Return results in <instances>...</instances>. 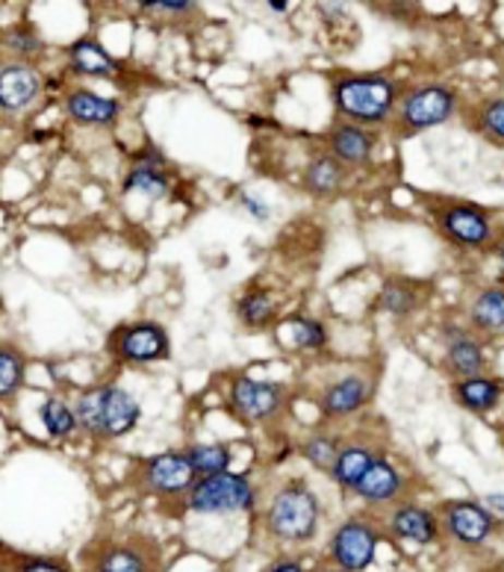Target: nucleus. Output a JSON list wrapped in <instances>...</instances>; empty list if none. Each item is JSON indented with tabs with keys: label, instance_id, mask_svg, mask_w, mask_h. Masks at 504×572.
<instances>
[{
	"label": "nucleus",
	"instance_id": "nucleus-1",
	"mask_svg": "<svg viewBox=\"0 0 504 572\" xmlns=\"http://www.w3.org/2000/svg\"><path fill=\"white\" fill-rule=\"evenodd\" d=\"M139 402L128 390L116 384L95 386L89 393H83L74 405L77 428L83 434L95 440H119L130 434L139 422Z\"/></svg>",
	"mask_w": 504,
	"mask_h": 572
},
{
	"label": "nucleus",
	"instance_id": "nucleus-2",
	"mask_svg": "<svg viewBox=\"0 0 504 572\" xmlns=\"http://www.w3.org/2000/svg\"><path fill=\"white\" fill-rule=\"evenodd\" d=\"M396 80L384 74H351L334 83V107L348 124H381L396 112Z\"/></svg>",
	"mask_w": 504,
	"mask_h": 572
},
{
	"label": "nucleus",
	"instance_id": "nucleus-3",
	"mask_svg": "<svg viewBox=\"0 0 504 572\" xmlns=\"http://www.w3.org/2000/svg\"><path fill=\"white\" fill-rule=\"evenodd\" d=\"M322 508L316 493L304 481H287L266 508V532L277 543L301 546L310 543L319 532Z\"/></svg>",
	"mask_w": 504,
	"mask_h": 572
},
{
	"label": "nucleus",
	"instance_id": "nucleus-4",
	"mask_svg": "<svg viewBox=\"0 0 504 572\" xmlns=\"http://www.w3.org/2000/svg\"><path fill=\"white\" fill-rule=\"evenodd\" d=\"M86 572H159V549L148 537L109 534L83 552Z\"/></svg>",
	"mask_w": 504,
	"mask_h": 572
},
{
	"label": "nucleus",
	"instance_id": "nucleus-5",
	"mask_svg": "<svg viewBox=\"0 0 504 572\" xmlns=\"http://www.w3.org/2000/svg\"><path fill=\"white\" fill-rule=\"evenodd\" d=\"M257 502L254 484L248 481L245 475L221 473L209 475V478H199L195 487L189 490V511L195 513H242L251 511Z\"/></svg>",
	"mask_w": 504,
	"mask_h": 572
},
{
	"label": "nucleus",
	"instance_id": "nucleus-6",
	"mask_svg": "<svg viewBox=\"0 0 504 572\" xmlns=\"http://www.w3.org/2000/svg\"><path fill=\"white\" fill-rule=\"evenodd\" d=\"M381 534L369 520H348L331 534L327 561L343 572H367L375 563Z\"/></svg>",
	"mask_w": 504,
	"mask_h": 572
},
{
	"label": "nucleus",
	"instance_id": "nucleus-7",
	"mask_svg": "<svg viewBox=\"0 0 504 572\" xmlns=\"http://www.w3.org/2000/svg\"><path fill=\"white\" fill-rule=\"evenodd\" d=\"M199 475L189 466L187 454L183 452H166V454H154L148 461H142V466L136 469V487L145 490V493L154 496H166V499H175V496H189V490L195 487Z\"/></svg>",
	"mask_w": 504,
	"mask_h": 572
},
{
	"label": "nucleus",
	"instance_id": "nucleus-8",
	"mask_svg": "<svg viewBox=\"0 0 504 572\" xmlns=\"http://www.w3.org/2000/svg\"><path fill=\"white\" fill-rule=\"evenodd\" d=\"M440 532L448 540L478 549L493 540L499 532V520L481 502H448L440 513Z\"/></svg>",
	"mask_w": 504,
	"mask_h": 572
},
{
	"label": "nucleus",
	"instance_id": "nucleus-9",
	"mask_svg": "<svg viewBox=\"0 0 504 572\" xmlns=\"http://www.w3.org/2000/svg\"><path fill=\"white\" fill-rule=\"evenodd\" d=\"M457 98L455 92L448 90V86H422V90H413L401 100V107H398V121H401V128L405 133H419V130L436 128V124H443L455 116Z\"/></svg>",
	"mask_w": 504,
	"mask_h": 572
},
{
	"label": "nucleus",
	"instance_id": "nucleus-10",
	"mask_svg": "<svg viewBox=\"0 0 504 572\" xmlns=\"http://www.w3.org/2000/svg\"><path fill=\"white\" fill-rule=\"evenodd\" d=\"M109 351L124 360V364H154L168 357V334L166 327L154 322H139L112 331L109 336Z\"/></svg>",
	"mask_w": 504,
	"mask_h": 572
},
{
	"label": "nucleus",
	"instance_id": "nucleus-11",
	"mask_svg": "<svg viewBox=\"0 0 504 572\" xmlns=\"http://www.w3.org/2000/svg\"><path fill=\"white\" fill-rule=\"evenodd\" d=\"M284 405V386L275 381H257V378H237L230 384V407L245 422H266L280 414Z\"/></svg>",
	"mask_w": 504,
	"mask_h": 572
},
{
	"label": "nucleus",
	"instance_id": "nucleus-12",
	"mask_svg": "<svg viewBox=\"0 0 504 572\" xmlns=\"http://www.w3.org/2000/svg\"><path fill=\"white\" fill-rule=\"evenodd\" d=\"M436 222H440L445 239H452L455 246L487 248L495 237L490 216L484 210L472 207V204H448V207L440 210Z\"/></svg>",
	"mask_w": 504,
	"mask_h": 572
},
{
	"label": "nucleus",
	"instance_id": "nucleus-13",
	"mask_svg": "<svg viewBox=\"0 0 504 572\" xmlns=\"http://www.w3.org/2000/svg\"><path fill=\"white\" fill-rule=\"evenodd\" d=\"M386 528L398 540L416 543V546H431L440 540V520L419 504H398L396 511L389 513Z\"/></svg>",
	"mask_w": 504,
	"mask_h": 572
},
{
	"label": "nucleus",
	"instance_id": "nucleus-14",
	"mask_svg": "<svg viewBox=\"0 0 504 572\" xmlns=\"http://www.w3.org/2000/svg\"><path fill=\"white\" fill-rule=\"evenodd\" d=\"M369 395H372V381L360 372H351V376L336 378L322 390V410L327 416H351L367 405Z\"/></svg>",
	"mask_w": 504,
	"mask_h": 572
},
{
	"label": "nucleus",
	"instance_id": "nucleus-15",
	"mask_svg": "<svg viewBox=\"0 0 504 572\" xmlns=\"http://www.w3.org/2000/svg\"><path fill=\"white\" fill-rule=\"evenodd\" d=\"M405 487L407 481L405 475L398 473V466L389 464L386 457H377L375 464L369 466V473L360 478L355 493L369 504H393L405 493Z\"/></svg>",
	"mask_w": 504,
	"mask_h": 572
},
{
	"label": "nucleus",
	"instance_id": "nucleus-16",
	"mask_svg": "<svg viewBox=\"0 0 504 572\" xmlns=\"http://www.w3.org/2000/svg\"><path fill=\"white\" fill-rule=\"evenodd\" d=\"M39 90L41 80L31 65H24V62L7 65V69L0 71V109L19 112V109L31 107Z\"/></svg>",
	"mask_w": 504,
	"mask_h": 572
},
{
	"label": "nucleus",
	"instance_id": "nucleus-17",
	"mask_svg": "<svg viewBox=\"0 0 504 572\" xmlns=\"http://www.w3.org/2000/svg\"><path fill=\"white\" fill-rule=\"evenodd\" d=\"M327 145H331V157L339 159L343 166H363L375 151V136L367 128L346 121V124H336L331 130Z\"/></svg>",
	"mask_w": 504,
	"mask_h": 572
},
{
	"label": "nucleus",
	"instance_id": "nucleus-18",
	"mask_svg": "<svg viewBox=\"0 0 504 572\" xmlns=\"http://www.w3.org/2000/svg\"><path fill=\"white\" fill-rule=\"evenodd\" d=\"M445 360H448V369L457 372L460 378L484 376V366H487L484 346H481L472 334H466V331H455V334H448Z\"/></svg>",
	"mask_w": 504,
	"mask_h": 572
},
{
	"label": "nucleus",
	"instance_id": "nucleus-19",
	"mask_svg": "<svg viewBox=\"0 0 504 572\" xmlns=\"http://www.w3.org/2000/svg\"><path fill=\"white\" fill-rule=\"evenodd\" d=\"M381 454H375L372 445L363 443H351L343 445V452L336 454L334 466H331V478H334L339 487H346V490H355L360 478L369 473V466L375 464Z\"/></svg>",
	"mask_w": 504,
	"mask_h": 572
},
{
	"label": "nucleus",
	"instance_id": "nucleus-20",
	"mask_svg": "<svg viewBox=\"0 0 504 572\" xmlns=\"http://www.w3.org/2000/svg\"><path fill=\"white\" fill-rule=\"evenodd\" d=\"M65 109L71 119L83 121V124H112L121 116V104L112 98H100L89 90L71 92L65 98Z\"/></svg>",
	"mask_w": 504,
	"mask_h": 572
},
{
	"label": "nucleus",
	"instance_id": "nucleus-21",
	"mask_svg": "<svg viewBox=\"0 0 504 572\" xmlns=\"http://www.w3.org/2000/svg\"><path fill=\"white\" fill-rule=\"evenodd\" d=\"M504 386L499 381L487 376L478 378H460L455 384V402L466 410H472V414H487V410H493L499 405V398H502Z\"/></svg>",
	"mask_w": 504,
	"mask_h": 572
},
{
	"label": "nucleus",
	"instance_id": "nucleus-22",
	"mask_svg": "<svg viewBox=\"0 0 504 572\" xmlns=\"http://www.w3.org/2000/svg\"><path fill=\"white\" fill-rule=\"evenodd\" d=\"M69 60L71 69L80 71V74H89V78H112L119 71V62L112 60L107 50L92 39L74 41L69 50Z\"/></svg>",
	"mask_w": 504,
	"mask_h": 572
},
{
	"label": "nucleus",
	"instance_id": "nucleus-23",
	"mask_svg": "<svg viewBox=\"0 0 504 572\" xmlns=\"http://www.w3.org/2000/svg\"><path fill=\"white\" fill-rule=\"evenodd\" d=\"M469 322L475 331H504V289L490 286L478 293L469 307Z\"/></svg>",
	"mask_w": 504,
	"mask_h": 572
},
{
	"label": "nucleus",
	"instance_id": "nucleus-24",
	"mask_svg": "<svg viewBox=\"0 0 504 572\" xmlns=\"http://www.w3.org/2000/svg\"><path fill=\"white\" fill-rule=\"evenodd\" d=\"M163 166H166V159L159 157L157 151H154V157H145L136 168H133V171H130L128 183H124V187L136 189V192H145V195H151V198L166 195L168 178H166V171H163Z\"/></svg>",
	"mask_w": 504,
	"mask_h": 572
},
{
	"label": "nucleus",
	"instance_id": "nucleus-25",
	"mask_svg": "<svg viewBox=\"0 0 504 572\" xmlns=\"http://www.w3.org/2000/svg\"><path fill=\"white\" fill-rule=\"evenodd\" d=\"M343 178H346V166L331 154H325V157H316L307 166L304 183L313 195H331L343 187Z\"/></svg>",
	"mask_w": 504,
	"mask_h": 572
},
{
	"label": "nucleus",
	"instance_id": "nucleus-26",
	"mask_svg": "<svg viewBox=\"0 0 504 572\" xmlns=\"http://www.w3.org/2000/svg\"><path fill=\"white\" fill-rule=\"evenodd\" d=\"M189 466L195 469L199 478H209V475H221L228 473L230 466V449L221 443H199L189 445L187 452Z\"/></svg>",
	"mask_w": 504,
	"mask_h": 572
},
{
	"label": "nucleus",
	"instance_id": "nucleus-27",
	"mask_svg": "<svg viewBox=\"0 0 504 572\" xmlns=\"http://www.w3.org/2000/svg\"><path fill=\"white\" fill-rule=\"evenodd\" d=\"M24 369H27V364H24L19 348L0 346V402L19 393L24 384Z\"/></svg>",
	"mask_w": 504,
	"mask_h": 572
},
{
	"label": "nucleus",
	"instance_id": "nucleus-28",
	"mask_svg": "<svg viewBox=\"0 0 504 572\" xmlns=\"http://www.w3.org/2000/svg\"><path fill=\"white\" fill-rule=\"evenodd\" d=\"M339 452H343V437L339 434H313L307 437V443L301 445L304 461H310L316 469H327V473H331Z\"/></svg>",
	"mask_w": 504,
	"mask_h": 572
},
{
	"label": "nucleus",
	"instance_id": "nucleus-29",
	"mask_svg": "<svg viewBox=\"0 0 504 572\" xmlns=\"http://www.w3.org/2000/svg\"><path fill=\"white\" fill-rule=\"evenodd\" d=\"M39 416L45 428H48L50 437H69L74 428H77V416H74V407H69L62 398H48L45 405L39 407Z\"/></svg>",
	"mask_w": 504,
	"mask_h": 572
},
{
	"label": "nucleus",
	"instance_id": "nucleus-30",
	"mask_svg": "<svg viewBox=\"0 0 504 572\" xmlns=\"http://www.w3.org/2000/svg\"><path fill=\"white\" fill-rule=\"evenodd\" d=\"M419 296H416V286L407 281H386L384 293H381V307L386 313H396V317H407L410 310H416Z\"/></svg>",
	"mask_w": 504,
	"mask_h": 572
},
{
	"label": "nucleus",
	"instance_id": "nucleus-31",
	"mask_svg": "<svg viewBox=\"0 0 504 572\" xmlns=\"http://www.w3.org/2000/svg\"><path fill=\"white\" fill-rule=\"evenodd\" d=\"M289 327H292V346L304 348V351H319V348L327 346V331L322 322L307 317H292L289 319Z\"/></svg>",
	"mask_w": 504,
	"mask_h": 572
},
{
	"label": "nucleus",
	"instance_id": "nucleus-32",
	"mask_svg": "<svg viewBox=\"0 0 504 572\" xmlns=\"http://www.w3.org/2000/svg\"><path fill=\"white\" fill-rule=\"evenodd\" d=\"M275 317V305L266 293H248L242 301H239V319L245 322L248 327H263L268 325V319Z\"/></svg>",
	"mask_w": 504,
	"mask_h": 572
},
{
	"label": "nucleus",
	"instance_id": "nucleus-33",
	"mask_svg": "<svg viewBox=\"0 0 504 572\" xmlns=\"http://www.w3.org/2000/svg\"><path fill=\"white\" fill-rule=\"evenodd\" d=\"M10 572H74L60 558H41V555H21L15 558Z\"/></svg>",
	"mask_w": 504,
	"mask_h": 572
},
{
	"label": "nucleus",
	"instance_id": "nucleus-34",
	"mask_svg": "<svg viewBox=\"0 0 504 572\" xmlns=\"http://www.w3.org/2000/svg\"><path fill=\"white\" fill-rule=\"evenodd\" d=\"M481 130L490 139H495V142H504V98L490 100L481 109Z\"/></svg>",
	"mask_w": 504,
	"mask_h": 572
},
{
	"label": "nucleus",
	"instance_id": "nucleus-35",
	"mask_svg": "<svg viewBox=\"0 0 504 572\" xmlns=\"http://www.w3.org/2000/svg\"><path fill=\"white\" fill-rule=\"evenodd\" d=\"M7 45H10L15 53H21V57H27V53H36V50H41V41L36 39L31 31H12L10 36H7Z\"/></svg>",
	"mask_w": 504,
	"mask_h": 572
},
{
	"label": "nucleus",
	"instance_id": "nucleus-36",
	"mask_svg": "<svg viewBox=\"0 0 504 572\" xmlns=\"http://www.w3.org/2000/svg\"><path fill=\"white\" fill-rule=\"evenodd\" d=\"M268 572H310L301 561H296V558H280V561H275L272 567H268Z\"/></svg>",
	"mask_w": 504,
	"mask_h": 572
},
{
	"label": "nucleus",
	"instance_id": "nucleus-37",
	"mask_svg": "<svg viewBox=\"0 0 504 572\" xmlns=\"http://www.w3.org/2000/svg\"><path fill=\"white\" fill-rule=\"evenodd\" d=\"M145 10H159V12H192L195 10V3H183V0H178V3H142Z\"/></svg>",
	"mask_w": 504,
	"mask_h": 572
},
{
	"label": "nucleus",
	"instance_id": "nucleus-38",
	"mask_svg": "<svg viewBox=\"0 0 504 572\" xmlns=\"http://www.w3.org/2000/svg\"><path fill=\"white\" fill-rule=\"evenodd\" d=\"M242 207H248L251 213L257 218H268V207L266 204H260L257 198H251V195H242Z\"/></svg>",
	"mask_w": 504,
	"mask_h": 572
},
{
	"label": "nucleus",
	"instance_id": "nucleus-39",
	"mask_svg": "<svg viewBox=\"0 0 504 572\" xmlns=\"http://www.w3.org/2000/svg\"><path fill=\"white\" fill-rule=\"evenodd\" d=\"M484 508L490 513H499V516H504V496H499V493H493V496H487L484 499Z\"/></svg>",
	"mask_w": 504,
	"mask_h": 572
},
{
	"label": "nucleus",
	"instance_id": "nucleus-40",
	"mask_svg": "<svg viewBox=\"0 0 504 572\" xmlns=\"http://www.w3.org/2000/svg\"><path fill=\"white\" fill-rule=\"evenodd\" d=\"M268 10L287 12V10H289V3H287V0H268Z\"/></svg>",
	"mask_w": 504,
	"mask_h": 572
},
{
	"label": "nucleus",
	"instance_id": "nucleus-41",
	"mask_svg": "<svg viewBox=\"0 0 504 572\" xmlns=\"http://www.w3.org/2000/svg\"><path fill=\"white\" fill-rule=\"evenodd\" d=\"M499 260H502V266H504V239L499 242Z\"/></svg>",
	"mask_w": 504,
	"mask_h": 572
},
{
	"label": "nucleus",
	"instance_id": "nucleus-42",
	"mask_svg": "<svg viewBox=\"0 0 504 572\" xmlns=\"http://www.w3.org/2000/svg\"><path fill=\"white\" fill-rule=\"evenodd\" d=\"M319 572H343V570H336V567H331V563H327V567H322Z\"/></svg>",
	"mask_w": 504,
	"mask_h": 572
}]
</instances>
